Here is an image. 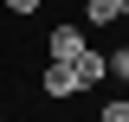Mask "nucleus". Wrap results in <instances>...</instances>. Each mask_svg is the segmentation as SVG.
<instances>
[{
  "label": "nucleus",
  "mask_w": 129,
  "mask_h": 122,
  "mask_svg": "<svg viewBox=\"0 0 129 122\" xmlns=\"http://www.w3.org/2000/svg\"><path fill=\"white\" fill-rule=\"evenodd\" d=\"M97 122H129V96H116V103H103V109H97Z\"/></svg>",
  "instance_id": "obj_5"
},
{
  "label": "nucleus",
  "mask_w": 129,
  "mask_h": 122,
  "mask_svg": "<svg viewBox=\"0 0 129 122\" xmlns=\"http://www.w3.org/2000/svg\"><path fill=\"white\" fill-rule=\"evenodd\" d=\"M110 77H116V84H129V45H116V51H110Z\"/></svg>",
  "instance_id": "obj_6"
},
{
  "label": "nucleus",
  "mask_w": 129,
  "mask_h": 122,
  "mask_svg": "<svg viewBox=\"0 0 129 122\" xmlns=\"http://www.w3.org/2000/svg\"><path fill=\"white\" fill-rule=\"evenodd\" d=\"M0 7H7V13H13V19H32V13H39V7H45V0H0Z\"/></svg>",
  "instance_id": "obj_7"
},
{
  "label": "nucleus",
  "mask_w": 129,
  "mask_h": 122,
  "mask_svg": "<svg viewBox=\"0 0 129 122\" xmlns=\"http://www.w3.org/2000/svg\"><path fill=\"white\" fill-rule=\"evenodd\" d=\"M84 26H129V0H84Z\"/></svg>",
  "instance_id": "obj_4"
},
{
  "label": "nucleus",
  "mask_w": 129,
  "mask_h": 122,
  "mask_svg": "<svg viewBox=\"0 0 129 122\" xmlns=\"http://www.w3.org/2000/svg\"><path fill=\"white\" fill-rule=\"evenodd\" d=\"M71 71H78V90H97V84L110 77V51H97V45H84L78 58H71Z\"/></svg>",
  "instance_id": "obj_3"
},
{
  "label": "nucleus",
  "mask_w": 129,
  "mask_h": 122,
  "mask_svg": "<svg viewBox=\"0 0 129 122\" xmlns=\"http://www.w3.org/2000/svg\"><path fill=\"white\" fill-rule=\"evenodd\" d=\"M84 45H90V26H84V19H58V26L45 32V51L52 58H78Z\"/></svg>",
  "instance_id": "obj_1"
},
{
  "label": "nucleus",
  "mask_w": 129,
  "mask_h": 122,
  "mask_svg": "<svg viewBox=\"0 0 129 122\" xmlns=\"http://www.w3.org/2000/svg\"><path fill=\"white\" fill-rule=\"evenodd\" d=\"M39 90H45L52 103H71V96H78V71H71V58H52L45 77H39Z\"/></svg>",
  "instance_id": "obj_2"
}]
</instances>
